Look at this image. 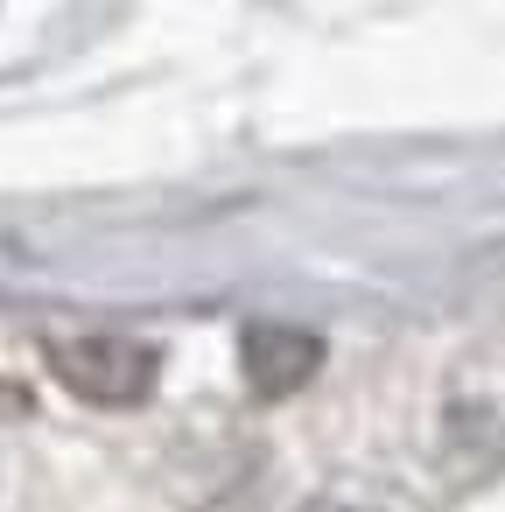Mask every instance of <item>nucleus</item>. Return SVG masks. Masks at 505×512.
Wrapping results in <instances>:
<instances>
[{
	"instance_id": "1",
	"label": "nucleus",
	"mask_w": 505,
	"mask_h": 512,
	"mask_svg": "<svg viewBox=\"0 0 505 512\" xmlns=\"http://www.w3.org/2000/svg\"><path fill=\"white\" fill-rule=\"evenodd\" d=\"M50 365L78 400H99V407H134L155 386V351L141 337H113V330L50 344Z\"/></svg>"
},
{
	"instance_id": "2",
	"label": "nucleus",
	"mask_w": 505,
	"mask_h": 512,
	"mask_svg": "<svg viewBox=\"0 0 505 512\" xmlns=\"http://www.w3.org/2000/svg\"><path fill=\"white\" fill-rule=\"evenodd\" d=\"M239 365H246V386L253 393L281 400V393L309 386V372L323 365V337L316 330H295V323H246Z\"/></svg>"
},
{
	"instance_id": "3",
	"label": "nucleus",
	"mask_w": 505,
	"mask_h": 512,
	"mask_svg": "<svg viewBox=\"0 0 505 512\" xmlns=\"http://www.w3.org/2000/svg\"><path fill=\"white\" fill-rule=\"evenodd\" d=\"M302 512H365V505H344V498H316V505H302Z\"/></svg>"
}]
</instances>
